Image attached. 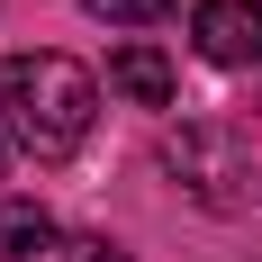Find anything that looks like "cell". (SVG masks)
<instances>
[{"mask_svg": "<svg viewBox=\"0 0 262 262\" xmlns=\"http://www.w3.org/2000/svg\"><path fill=\"white\" fill-rule=\"evenodd\" d=\"M91 118H100V81L81 73L73 54H54V46L0 54V136H9L18 154H36V163L81 154Z\"/></svg>", "mask_w": 262, "mask_h": 262, "instance_id": "1", "label": "cell"}, {"mask_svg": "<svg viewBox=\"0 0 262 262\" xmlns=\"http://www.w3.org/2000/svg\"><path fill=\"white\" fill-rule=\"evenodd\" d=\"M163 163H172V181H181L190 199H208V208H244V136H235V127L190 118V127L163 136Z\"/></svg>", "mask_w": 262, "mask_h": 262, "instance_id": "2", "label": "cell"}, {"mask_svg": "<svg viewBox=\"0 0 262 262\" xmlns=\"http://www.w3.org/2000/svg\"><path fill=\"white\" fill-rule=\"evenodd\" d=\"M190 36H199L208 63L244 73V63H262V0H199L190 9Z\"/></svg>", "mask_w": 262, "mask_h": 262, "instance_id": "3", "label": "cell"}, {"mask_svg": "<svg viewBox=\"0 0 262 262\" xmlns=\"http://www.w3.org/2000/svg\"><path fill=\"white\" fill-rule=\"evenodd\" d=\"M108 91H118V100H136V108H172L181 73H172V54H163V46H145V36H136V46L108 54Z\"/></svg>", "mask_w": 262, "mask_h": 262, "instance_id": "4", "label": "cell"}, {"mask_svg": "<svg viewBox=\"0 0 262 262\" xmlns=\"http://www.w3.org/2000/svg\"><path fill=\"white\" fill-rule=\"evenodd\" d=\"M54 253V217L36 199H0V262H36Z\"/></svg>", "mask_w": 262, "mask_h": 262, "instance_id": "5", "label": "cell"}, {"mask_svg": "<svg viewBox=\"0 0 262 262\" xmlns=\"http://www.w3.org/2000/svg\"><path fill=\"white\" fill-rule=\"evenodd\" d=\"M91 18H108V27H154V18H172L181 0H81Z\"/></svg>", "mask_w": 262, "mask_h": 262, "instance_id": "6", "label": "cell"}, {"mask_svg": "<svg viewBox=\"0 0 262 262\" xmlns=\"http://www.w3.org/2000/svg\"><path fill=\"white\" fill-rule=\"evenodd\" d=\"M73 262H127V253H118L108 235H81V244H73Z\"/></svg>", "mask_w": 262, "mask_h": 262, "instance_id": "7", "label": "cell"}]
</instances>
